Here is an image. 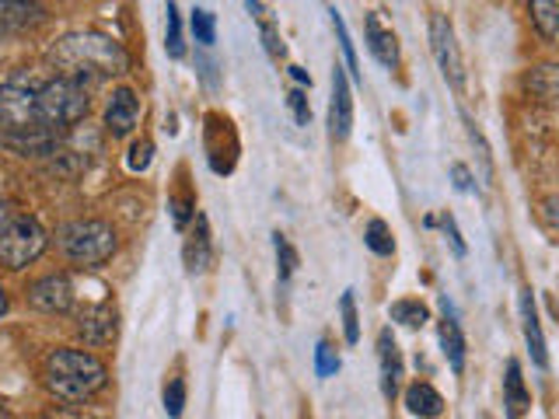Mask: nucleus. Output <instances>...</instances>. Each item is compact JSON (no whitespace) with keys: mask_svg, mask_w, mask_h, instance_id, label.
Returning <instances> with one entry per match:
<instances>
[{"mask_svg":"<svg viewBox=\"0 0 559 419\" xmlns=\"http://www.w3.org/2000/svg\"><path fill=\"white\" fill-rule=\"evenodd\" d=\"M378 371H381V392L392 402L402 388V378H406V363H402V349L392 336V328L378 332Z\"/></svg>","mask_w":559,"mask_h":419,"instance_id":"obj_12","label":"nucleus"},{"mask_svg":"<svg viewBox=\"0 0 559 419\" xmlns=\"http://www.w3.org/2000/svg\"><path fill=\"white\" fill-rule=\"evenodd\" d=\"M354 130V87H349L346 67H332V95H329V136L343 144Z\"/></svg>","mask_w":559,"mask_h":419,"instance_id":"obj_10","label":"nucleus"},{"mask_svg":"<svg viewBox=\"0 0 559 419\" xmlns=\"http://www.w3.org/2000/svg\"><path fill=\"white\" fill-rule=\"evenodd\" d=\"M273 249H276V262H280V284H290V276L297 273V249L287 241V235H273Z\"/></svg>","mask_w":559,"mask_h":419,"instance_id":"obj_28","label":"nucleus"},{"mask_svg":"<svg viewBox=\"0 0 559 419\" xmlns=\"http://www.w3.org/2000/svg\"><path fill=\"white\" fill-rule=\"evenodd\" d=\"M46 244H49V235L39 220L28 214H14L8 231L0 235V266H8L14 273L25 270L46 252Z\"/></svg>","mask_w":559,"mask_h":419,"instance_id":"obj_5","label":"nucleus"},{"mask_svg":"<svg viewBox=\"0 0 559 419\" xmlns=\"http://www.w3.org/2000/svg\"><path fill=\"white\" fill-rule=\"evenodd\" d=\"M290 77H294L297 84H301V87H311V74H308L305 67H290Z\"/></svg>","mask_w":559,"mask_h":419,"instance_id":"obj_38","label":"nucleus"},{"mask_svg":"<svg viewBox=\"0 0 559 419\" xmlns=\"http://www.w3.org/2000/svg\"><path fill=\"white\" fill-rule=\"evenodd\" d=\"M528 17L542 43L559 46V0H535L528 4Z\"/></svg>","mask_w":559,"mask_h":419,"instance_id":"obj_20","label":"nucleus"},{"mask_svg":"<svg viewBox=\"0 0 559 419\" xmlns=\"http://www.w3.org/2000/svg\"><path fill=\"white\" fill-rule=\"evenodd\" d=\"M14 220V214H11V206L4 203V200H0V235H4L8 231V224Z\"/></svg>","mask_w":559,"mask_h":419,"instance_id":"obj_39","label":"nucleus"},{"mask_svg":"<svg viewBox=\"0 0 559 419\" xmlns=\"http://www.w3.org/2000/svg\"><path fill=\"white\" fill-rule=\"evenodd\" d=\"M441 308H444V319L437 322V343H441V354H444V360H448L451 371H454V374H462V371H465V354H468L465 332H462V322L454 319V308H451L448 297L441 301Z\"/></svg>","mask_w":559,"mask_h":419,"instance_id":"obj_13","label":"nucleus"},{"mask_svg":"<svg viewBox=\"0 0 559 419\" xmlns=\"http://www.w3.org/2000/svg\"><path fill=\"white\" fill-rule=\"evenodd\" d=\"M87 84L78 77H52L46 81L39 92H35V112H39V127L57 133V130H70L87 116Z\"/></svg>","mask_w":559,"mask_h":419,"instance_id":"obj_4","label":"nucleus"},{"mask_svg":"<svg viewBox=\"0 0 559 419\" xmlns=\"http://www.w3.org/2000/svg\"><path fill=\"white\" fill-rule=\"evenodd\" d=\"M441 231H444V238L451 241V249H454V255H465L468 252V244H465V238H462V231H459V224H454V217L448 214H441Z\"/></svg>","mask_w":559,"mask_h":419,"instance_id":"obj_35","label":"nucleus"},{"mask_svg":"<svg viewBox=\"0 0 559 419\" xmlns=\"http://www.w3.org/2000/svg\"><path fill=\"white\" fill-rule=\"evenodd\" d=\"M168 22H165V49L171 60H182L186 57V43H182V17H179V4H168L165 8Z\"/></svg>","mask_w":559,"mask_h":419,"instance_id":"obj_26","label":"nucleus"},{"mask_svg":"<svg viewBox=\"0 0 559 419\" xmlns=\"http://www.w3.org/2000/svg\"><path fill=\"white\" fill-rule=\"evenodd\" d=\"M340 314H343V336L349 346L360 343V319H357V301H354V290H346L340 297Z\"/></svg>","mask_w":559,"mask_h":419,"instance_id":"obj_29","label":"nucleus"},{"mask_svg":"<svg viewBox=\"0 0 559 419\" xmlns=\"http://www.w3.org/2000/svg\"><path fill=\"white\" fill-rule=\"evenodd\" d=\"M329 17H332V28H336V39H340V49H343V60H346V74L360 81V60H357V49H354V39H349L346 32V22L336 8H329Z\"/></svg>","mask_w":559,"mask_h":419,"instance_id":"obj_25","label":"nucleus"},{"mask_svg":"<svg viewBox=\"0 0 559 419\" xmlns=\"http://www.w3.org/2000/svg\"><path fill=\"white\" fill-rule=\"evenodd\" d=\"M364 244H367V249H371L374 255H381V259L395 255V238H392V227L384 224L381 217L367 220V227H364Z\"/></svg>","mask_w":559,"mask_h":419,"instance_id":"obj_24","label":"nucleus"},{"mask_svg":"<svg viewBox=\"0 0 559 419\" xmlns=\"http://www.w3.org/2000/svg\"><path fill=\"white\" fill-rule=\"evenodd\" d=\"M168 210H171L175 227L182 231V227H186L192 217H197V200H192L189 192H179V196H171V200H168Z\"/></svg>","mask_w":559,"mask_h":419,"instance_id":"obj_32","label":"nucleus"},{"mask_svg":"<svg viewBox=\"0 0 559 419\" xmlns=\"http://www.w3.org/2000/svg\"><path fill=\"white\" fill-rule=\"evenodd\" d=\"M162 402H165L168 419H179V416L186 412V381H182V378H168Z\"/></svg>","mask_w":559,"mask_h":419,"instance_id":"obj_30","label":"nucleus"},{"mask_svg":"<svg viewBox=\"0 0 559 419\" xmlns=\"http://www.w3.org/2000/svg\"><path fill=\"white\" fill-rule=\"evenodd\" d=\"M542 220H546L549 227H556V231H559V192H552V196H546V200H542Z\"/></svg>","mask_w":559,"mask_h":419,"instance_id":"obj_36","label":"nucleus"},{"mask_svg":"<svg viewBox=\"0 0 559 419\" xmlns=\"http://www.w3.org/2000/svg\"><path fill=\"white\" fill-rule=\"evenodd\" d=\"M151 161H154V144H151L147 136H144V140H136V144L130 147V154H127V168H130V171H147Z\"/></svg>","mask_w":559,"mask_h":419,"instance_id":"obj_33","label":"nucleus"},{"mask_svg":"<svg viewBox=\"0 0 559 419\" xmlns=\"http://www.w3.org/2000/svg\"><path fill=\"white\" fill-rule=\"evenodd\" d=\"M524 87H528L532 95H538L542 101H559V63L532 67L528 77H524Z\"/></svg>","mask_w":559,"mask_h":419,"instance_id":"obj_22","label":"nucleus"},{"mask_svg":"<svg viewBox=\"0 0 559 419\" xmlns=\"http://www.w3.org/2000/svg\"><path fill=\"white\" fill-rule=\"evenodd\" d=\"M336 371H340V354L332 349V343L322 339L319 346H314V374H319V378H332Z\"/></svg>","mask_w":559,"mask_h":419,"instance_id":"obj_31","label":"nucleus"},{"mask_svg":"<svg viewBox=\"0 0 559 419\" xmlns=\"http://www.w3.org/2000/svg\"><path fill=\"white\" fill-rule=\"evenodd\" d=\"M364 25H367V49H371V57H374L381 67L395 70V67H399V39H395V32L381 25V14H378V11L367 14V17H364Z\"/></svg>","mask_w":559,"mask_h":419,"instance_id":"obj_16","label":"nucleus"},{"mask_svg":"<svg viewBox=\"0 0 559 419\" xmlns=\"http://www.w3.org/2000/svg\"><path fill=\"white\" fill-rule=\"evenodd\" d=\"M451 179H454V189H459V192L472 189V171L465 165H459V161L451 165Z\"/></svg>","mask_w":559,"mask_h":419,"instance_id":"obj_37","label":"nucleus"},{"mask_svg":"<svg viewBox=\"0 0 559 419\" xmlns=\"http://www.w3.org/2000/svg\"><path fill=\"white\" fill-rule=\"evenodd\" d=\"M389 314H392V322L406 325V328H419L430 322V308L424 301H416V297H402V301H395L389 308Z\"/></svg>","mask_w":559,"mask_h":419,"instance_id":"obj_23","label":"nucleus"},{"mask_svg":"<svg viewBox=\"0 0 559 419\" xmlns=\"http://www.w3.org/2000/svg\"><path fill=\"white\" fill-rule=\"evenodd\" d=\"M136 119H140V95L127 84L116 87V92L109 95V101H105V130H109L112 136H130Z\"/></svg>","mask_w":559,"mask_h":419,"instance_id":"obj_11","label":"nucleus"},{"mask_svg":"<svg viewBox=\"0 0 559 419\" xmlns=\"http://www.w3.org/2000/svg\"><path fill=\"white\" fill-rule=\"evenodd\" d=\"M402 402H406V409L419 419H437L444 412V398L430 381H413L406 395H402Z\"/></svg>","mask_w":559,"mask_h":419,"instance_id":"obj_19","label":"nucleus"},{"mask_svg":"<svg viewBox=\"0 0 559 419\" xmlns=\"http://www.w3.org/2000/svg\"><path fill=\"white\" fill-rule=\"evenodd\" d=\"M25 297H28V304L43 314H67L74 308V284H70L67 273H46L39 279H32Z\"/></svg>","mask_w":559,"mask_h":419,"instance_id":"obj_8","label":"nucleus"},{"mask_svg":"<svg viewBox=\"0 0 559 419\" xmlns=\"http://www.w3.org/2000/svg\"><path fill=\"white\" fill-rule=\"evenodd\" d=\"M182 259H186L189 273H206L210 262H214V238H210V224H206L203 214L197 217V227H192L189 238H186Z\"/></svg>","mask_w":559,"mask_h":419,"instance_id":"obj_17","label":"nucleus"},{"mask_svg":"<svg viewBox=\"0 0 559 419\" xmlns=\"http://www.w3.org/2000/svg\"><path fill=\"white\" fill-rule=\"evenodd\" d=\"M43 381L49 395H57L63 402H84L98 395L105 384H109V367H105L95 354L87 349H52L43 363Z\"/></svg>","mask_w":559,"mask_h":419,"instance_id":"obj_2","label":"nucleus"},{"mask_svg":"<svg viewBox=\"0 0 559 419\" xmlns=\"http://www.w3.org/2000/svg\"><path fill=\"white\" fill-rule=\"evenodd\" d=\"M25 130H43L39 112H35V92L17 81L0 84V136Z\"/></svg>","mask_w":559,"mask_h":419,"instance_id":"obj_7","label":"nucleus"},{"mask_svg":"<svg viewBox=\"0 0 559 419\" xmlns=\"http://www.w3.org/2000/svg\"><path fill=\"white\" fill-rule=\"evenodd\" d=\"M503 406H507V419H521L532 409V392H528V384H524V371L514 357L507 360V371H503Z\"/></svg>","mask_w":559,"mask_h":419,"instance_id":"obj_18","label":"nucleus"},{"mask_svg":"<svg viewBox=\"0 0 559 419\" xmlns=\"http://www.w3.org/2000/svg\"><path fill=\"white\" fill-rule=\"evenodd\" d=\"M78 336L84 339V346H105L116 339V308L109 301H102L95 308H84L78 319Z\"/></svg>","mask_w":559,"mask_h":419,"instance_id":"obj_15","label":"nucleus"},{"mask_svg":"<svg viewBox=\"0 0 559 419\" xmlns=\"http://www.w3.org/2000/svg\"><path fill=\"white\" fill-rule=\"evenodd\" d=\"M287 105H290V112L297 119V127H308V122H311V101L305 95V87H290Z\"/></svg>","mask_w":559,"mask_h":419,"instance_id":"obj_34","label":"nucleus"},{"mask_svg":"<svg viewBox=\"0 0 559 419\" xmlns=\"http://www.w3.org/2000/svg\"><path fill=\"white\" fill-rule=\"evenodd\" d=\"M8 308H11V297H8V290H4V287H0V319H4V314H8Z\"/></svg>","mask_w":559,"mask_h":419,"instance_id":"obj_40","label":"nucleus"},{"mask_svg":"<svg viewBox=\"0 0 559 419\" xmlns=\"http://www.w3.org/2000/svg\"><path fill=\"white\" fill-rule=\"evenodd\" d=\"M189 25H192V35H197V43L200 46H214L217 43V17L214 11H206V8H192V17H189Z\"/></svg>","mask_w":559,"mask_h":419,"instance_id":"obj_27","label":"nucleus"},{"mask_svg":"<svg viewBox=\"0 0 559 419\" xmlns=\"http://www.w3.org/2000/svg\"><path fill=\"white\" fill-rule=\"evenodd\" d=\"M518 311H521V332H524V343H528V354L532 363L546 371L549 367V349H546V336H542V322H538V308H535V294L532 287H524L518 297Z\"/></svg>","mask_w":559,"mask_h":419,"instance_id":"obj_14","label":"nucleus"},{"mask_svg":"<svg viewBox=\"0 0 559 419\" xmlns=\"http://www.w3.org/2000/svg\"><path fill=\"white\" fill-rule=\"evenodd\" d=\"M206 161L217 175H227L238 161V133L231 119H224L221 112L206 116Z\"/></svg>","mask_w":559,"mask_h":419,"instance_id":"obj_9","label":"nucleus"},{"mask_svg":"<svg viewBox=\"0 0 559 419\" xmlns=\"http://www.w3.org/2000/svg\"><path fill=\"white\" fill-rule=\"evenodd\" d=\"M57 244H60V252L67 255L70 266L95 270V266H105V262L116 255L119 238L112 231V224H105L98 217H81V220H67L60 227Z\"/></svg>","mask_w":559,"mask_h":419,"instance_id":"obj_3","label":"nucleus"},{"mask_svg":"<svg viewBox=\"0 0 559 419\" xmlns=\"http://www.w3.org/2000/svg\"><path fill=\"white\" fill-rule=\"evenodd\" d=\"M52 60H57L67 77L84 81V74L92 77H112V74H127L130 57L116 39L102 32H70L52 46Z\"/></svg>","mask_w":559,"mask_h":419,"instance_id":"obj_1","label":"nucleus"},{"mask_svg":"<svg viewBox=\"0 0 559 419\" xmlns=\"http://www.w3.org/2000/svg\"><path fill=\"white\" fill-rule=\"evenodd\" d=\"M427 35H430V52L437 67H441L444 81L451 84V92H465V60H462V49H459V39H454V25L451 17L441 14V11H430V25H427Z\"/></svg>","mask_w":559,"mask_h":419,"instance_id":"obj_6","label":"nucleus"},{"mask_svg":"<svg viewBox=\"0 0 559 419\" xmlns=\"http://www.w3.org/2000/svg\"><path fill=\"white\" fill-rule=\"evenodd\" d=\"M245 11L249 14H255L259 17V35H262V46H266V52H270V60H284L287 57V46H284V35H280V28H276V22L266 14V4H245Z\"/></svg>","mask_w":559,"mask_h":419,"instance_id":"obj_21","label":"nucleus"}]
</instances>
